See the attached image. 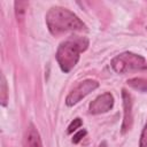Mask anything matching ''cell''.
<instances>
[{"mask_svg": "<svg viewBox=\"0 0 147 147\" xmlns=\"http://www.w3.org/2000/svg\"><path fill=\"white\" fill-rule=\"evenodd\" d=\"M122 99H123V108H124V116L122 123V134H125L127 131L131 130L133 123V115H132V96L126 90H122Z\"/></svg>", "mask_w": 147, "mask_h": 147, "instance_id": "6", "label": "cell"}, {"mask_svg": "<svg viewBox=\"0 0 147 147\" xmlns=\"http://www.w3.org/2000/svg\"><path fill=\"white\" fill-rule=\"evenodd\" d=\"M127 84L140 92H147V79L145 78H131L127 80Z\"/></svg>", "mask_w": 147, "mask_h": 147, "instance_id": "8", "label": "cell"}, {"mask_svg": "<svg viewBox=\"0 0 147 147\" xmlns=\"http://www.w3.org/2000/svg\"><path fill=\"white\" fill-rule=\"evenodd\" d=\"M139 147H147V121L145 123V126L141 131L140 139H139Z\"/></svg>", "mask_w": 147, "mask_h": 147, "instance_id": "12", "label": "cell"}, {"mask_svg": "<svg viewBox=\"0 0 147 147\" xmlns=\"http://www.w3.org/2000/svg\"><path fill=\"white\" fill-rule=\"evenodd\" d=\"M46 24L52 36L57 37L67 32L86 31L85 23L71 10L64 7H52L46 14Z\"/></svg>", "mask_w": 147, "mask_h": 147, "instance_id": "1", "label": "cell"}, {"mask_svg": "<svg viewBox=\"0 0 147 147\" xmlns=\"http://www.w3.org/2000/svg\"><path fill=\"white\" fill-rule=\"evenodd\" d=\"M99 87V83L94 79H85L80 82L65 98V105L68 107H72L77 105L82 99L88 95L91 92Z\"/></svg>", "mask_w": 147, "mask_h": 147, "instance_id": "4", "label": "cell"}, {"mask_svg": "<svg viewBox=\"0 0 147 147\" xmlns=\"http://www.w3.org/2000/svg\"><path fill=\"white\" fill-rule=\"evenodd\" d=\"M82 125H83V121H82L79 117H76V118L69 124V126H68V129H67V133H68V134L74 133V132H75L77 129H79Z\"/></svg>", "mask_w": 147, "mask_h": 147, "instance_id": "11", "label": "cell"}, {"mask_svg": "<svg viewBox=\"0 0 147 147\" xmlns=\"http://www.w3.org/2000/svg\"><path fill=\"white\" fill-rule=\"evenodd\" d=\"M86 130L85 129H82V130H79L78 132H76L75 134H74V137H72V142L74 144H78L85 136H86Z\"/></svg>", "mask_w": 147, "mask_h": 147, "instance_id": "13", "label": "cell"}, {"mask_svg": "<svg viewBox=\"0 0 147 147\" xmlns=\"http://www.w3.org/2000/svg\"><path fill=\"white\" fill-rule=\"evenodd\" d=\"M23 147H42L39 132L37 131L33 124H30L26 127L23 140Z\"/></svg>", "mask_w": 147, "mask_h": 147, "instance_id": "7", "label": "cell"}, {"mask_svg": "<svg viewBox=\"0 0 147 147\" xmlns=\"http://www.w3.org/2000/svg\"><path fill=\"white\" fill-rule=\"evenodd\" d=\"M146 28H147V26H146Z\"/></svg>", "mask_w": 147, "mask_h": 147, "instance_id": "15", "label": "cell"}, {"mask_svg": "<svg viewBox=\"0 0 147 147\" xmlns=\"http://www.w3.org/2000/svg\"><path fill=\"white\" fill-rule=\"evenodd\" d=\"M114 107V96L110 92H105L98 95L88 106V111L92 115L105 114Z\"/></svg>", "mask_w": 147, "mask_h": 147, "instance_id": "5", "label": "cell"}, {"mask_svg": "<svg viewBox=\"0 0 147 147\" xmlns=\"http://www.w3.org/2000/svg\"><path fill=\"white\" fill-rule=\"evenodd\" d=\"M0 101L1 105L5 107L7 106V101H8V87H7V82L5 76H1V83H0Z\"/></svg>", "mask_w": 147, "mask_h": 147, "instance_id": "9", "label": "cell"}, {"mask_svg": "<svg viewBox=\"0 0 147 147\" xmlns=\"http://www.w3.org/2000/svg\"><path fill=\"white\" fill-rule=\"evenodd\" d=\"M110 65L115 72L126 74L133 70H140L146 68V60L139 54L132 52H124L116 55L111 60Z\"/></svg>", "mask_w": 147, "mask_h": 147, "instance_id": "3", "label": "cell"}, {"mask_svg": "<svg viewBox=\"0 0 147 147\" xmlns=\"http://www.w3.org/2000/svg\"><path fill=\"white\" fill-rule=\"evenodd\" d=\"M99 147H107V142H106V141H102V142L99 145Z\"/></svg>", "mask_w": 147, "mask_h": 147, "instance_id": "14", "label": "cell"}, {"mask_svg": "<svg viewBox=\"0 0 147 147\" xmlns=\"http://www.w3.org/2000/svg\"><path fill=\"white\" fill-rule=\"evenodd\" d=\"M29 3L26 1H15L14 6H15V14L17 17V21L23 20L24 14H25V8Z\"/></svg>", "mask_w": 147, "mask_h": 147, "instance_id": "10", "label": "cell"}, {"mask_svg": "<svg viewBox=\"0 0 147 147\" xmlns=\"http://www.w3.org/2000/svg\"><path fill=\"white\" fill-rule=\"evenodd\" d=\"M88 44V39L84 36H70L60 44L55 53V59L60 69L64 74L70 72L76 67L79 61L80 53L87 49Z\"/></svg>", "mask_w": 147, "mask_h": 147, "instance_id": "2", "label": "cell"}]
</instances>
